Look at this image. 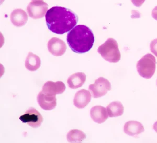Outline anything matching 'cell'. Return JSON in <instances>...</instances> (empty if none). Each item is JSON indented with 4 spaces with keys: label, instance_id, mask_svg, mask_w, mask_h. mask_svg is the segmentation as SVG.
Wrapping results in <instances>:
<instances>
[{
    "label": "cell",
    "instance_id": "7c38bea8",
    "mask_svg": "<svg viewBox=\"0 0 157 143\" xmlns=\"http://www.w3.org/2000/svg\"><path fill=\"white\" fill-rule=\"evenodd\" d=\"M90 115L93 121L98 124L103 123L108 118L107 109L101 106H94L92 107Z\"/></svg>",
    "mask_w": 157,
    "mask_h": 143
},
{
    "label": "cell",
    "instance_id": "9c48e42d",
    "mask_svg": "<svg viewBox=\"0 0 157 143\" xmlns=\"http://www.w3.org/2000/svg\"><path fill=\"white\" fill-rule=\"evenodd\" d=\"M47 47L49 52L55 56L63 55L67 49L66 45L64 41L57 37L51 38L49 41Z\"/></svg>",
    "mask_w": 157,
    "mask_h": 143
},
{
    "label": "cell",
    "instance_id": "2e32d148",
    "mask_svg": "<svg viewBox=\"0 0 157 143\" xmlns=\"http://www.w3.org/2000/svg\"><path fill=\"white\" fill-rule=\"evenodd\" d=\"M25 66L27 70L35 72L38 70L41 66V59L32 52H29L25 63Z\"/></svg>",
    "mask_w": 157,
    "mask_h": 143
},
{
    "label": "cell",
    "instance_id": "5bb4252c",
    "mask_svg": "<svg viewBox=\"0 0 157 143\" xmlns=\"http://www.w3.org/2000/svg\"><path fill=\"white\" fill-rule=\"evenodd\" d=\"M10 18L13 25L16 27H21L27 23L28 16L23 10L17 9L11 13Z\"/></svg>",
    "mask_w": 157,
    "mask_h": 143
},
{
    "label": "cell",
    "instance_id": "5b68a950",
    "mask_svg": "<svg viewBox=\"0 0 157 143\" xmlns=\"http://www.w3.org/2000/svg\"><path fill=\"white\" fill-rule=\"evenodd\" d=\"M89 89L94 98H98L103 97L111 90V82L103 77H100L97 79L94 84L89 86Z\"/></svg>",
    "mask_w": 157,
    "mask_h": 143
},
{
    "label": "cell",
    "instance_id": "52a82bcc",
    "mask_svg": "<svg viewBox=\"0 0 157 143\" xmlns=\"http://www.w3.org/2000/svg\"><path fill=\"white\" fill-rule=\"evenodd\" d=\"M48 5L42 1L30 2L27 7L29 16L33 19L43 18L48 11Z\"/></svg>",
    "mask_w": 157,
    "mask_h": 143
},
{
    "label": "cell",
    "instance_id": "7a4b0ae2",
    "mask_svg": "<svg viewBox=\"0 0 157 143\" xmlns=\"http://www.w3.org/2000/svg\"><path fill=\"white\" fill-rule=\"evenodd\" d=\"M93 32L84 25H77L70 31L67 41L70 48L77 54H84L91 50L94 43Z\"/></svg>",
    "mask_w": 157,
    "mask_h": 143
},
{
    "label": "cell",
    "instance_id": "e0dca14e",
    "mask_svg": "<svg viewBox=\"0 0 157 143\" xmlns=\"http://www.w3.org/2000/svg\"><path fill=\"white\" fill-rule=\"evenodd\" d=\"M106 109L110 118L121 116L123 114L124 110L123 104L120 101H114L109 104Z\"/></svg>",
    "mask_w": 157,
    "mask_h": 143
},
{
    "label": "cell",
    "instance_id": "ffe728a7",
    "mask_svg": "<svg viewBox=\"0 0 157 143\" xmlns=\"http://www.w3.org/2000/svg\"><path fill=\"white\" fill-rule=\"evenodd\" d=\"M146 0H131L134 6L136 7H140L144 3Z\"/></svg>",
    "mask_w": 157,
    "mask_h": 143
},
{
    "label": "cell",
    "instance_id": "603a6c76",
    "mask_svg": "<svg viewBox=\"0 0 157 143\" xmlns=\"http://www.w3.org/2000/svg\"></svg>",
    "mask_w": 157,
    "mask_h": 143
},
{
    "label": "cell",
    "instance_id": "d6986e66",
    "mask_svg": "<svg viewBox=\"0 0 157 143\" xmlns=\"http://www.w3.org/2000/svg\"><path fill=\"white\" fill-rule=\"evenodd\" d=\"M150 50L157 57V38L152 40L150 43Z\"/></svg>",
    "mask_w": 157,
    "mask_h": 143
},
{
    "label": "cell",
    "instance_id": "9a60e30c",
    "mask_svg": "<svg viewBox=\"0 0 157 143\" xmlns=\"http://www.w3.org/2000/svg\"><path fill=\"white\" fill-rule=\"evenodd\" d=\"M86 74L83 72H77L68 78L67 83L70 88L77 89L81 87L86 82Z\"/></svg>",
    "mask_w": 157,
    "mask_h": 143
},
{
    "label": "cell",
    "instance_id": "277c9868",
    "mask_svg": "<svg viewBox=\"0 0 157 143\" xmlns=\"http://www.w3.org/2000/svg\"><path fill=\"white\" fill-rule=\"evenodd\" d=\"M156 64L157 62L154 56L150 54H146L138 61V72L144 78L150 79L155 72Z\"/></svg>",
    "mask_w": 157,
    "mask_h": 143
},
{
    "label": "cell",
    "instance_id": "ac0fdd59",
    "mask_svg": "<svg viewBox=\"0 0 157 143\" xmlns=\"http://www.w3.org/2000/svg\"><path fill=\"white\" fill-rule=\"evenodd\" d=\"M86 138V135L83 132L78 129H73L67 135V139L69 143H80Z\"/></svg>",
    "mask_w": 157,
    "mask_h": 143
},
{
    "label": "cell",
    "instance_id": "6da1fadb",
    "mask_svg": "<svg viewBox=\"0 0 157 143\" xmlns=\"http://www.w3.org/2000/svg\"><path fill=\"white\" fill-rule=\"evenodd\" d=\"M78 16L71 10L61 6H54L46 14V21L49 29L55 34L63 35L77 25Z\"/></svg>",
    "mask_w": 157,
    "mask_h": 143
},
{
    "label": "cell",
    "instance_id": "44dd1931",
    "mask_svg": "<svg viewBox=\"0 0 157 143\" xmlns=\"http://www.w3.org/2000/svg\"><path fill=\"white\" fill-rule=\"evenodd\" d=\"M151 15L153 18L157 21V6H155L152 11Z\"/></svg>",
    "mask_w": 157,
    "mask_h": 143
},
{
    "label": "cell",
    "instance_id": "8fae6325",
    "mask_svg": "<svg viewBox=\"0 0 157 143\" xmlns=\"http://www.w3.org/2000/svg\"><path fill=\"white\" fill-rule=\"evenodd\" d=\"M92 96L89 91L85 89H82L75 93L73 103L75 107L79 109H82L91 102Z\"/></svg>",
    "mask_w": 157,
    "mask_h": 143
},
{
    "label": "cell",
    "instance_id": "7402d4cb",
    "mask_svg": "<svg viewBox=\"0 0 157 143\" xmlns=\"http://www.w3.org/2000/svg\"><path fill=\"white\" fill-rule=\"evenodd\" d=\"M153 129L155 131V132L157 133V121L153 125Z\"/></svg>",
    "mask_w": 157,
    "mask_h": 143
},
{
    "label": "cell",
    "instance_id": "8992f818",
    "mask_svg": "<svg viewBox=\"0 0 157 143\" xmlns=\"http://www.w3.org/2000/svg\"><path fill=\"white\" fill-rule=\"evenodd\" d=\"M20 120L33 128L40 127L43 122V118L41 114L34 107H30L27 110L24 114L20 116Z\"/></svg>",
    "mask_w": 157,
    "mask_h": 143
},
{
    "label": "cell",
    "instance_id": "30bf717a",
    "mask_svg": "<svg viewBox=\"0 0 157 143\" xmlns=\"http://www.w3.org/2000/svg\"><path fill=\"white\" fill-rule=\"evenodd\" d=\"M39 106L46 111H50L54 109L57 106V99L56 95H45L40 92L37 98Z\"/></svg>",
    "mask_w": 157,
    "mask_h": 143
},
{
    "label": "cell",
    "instance_id": "3957f363",
    "mask_svg": "<svg viewBox=\"0 0 157 143\" xmlns=\"http://www.w3.org/2000/svg\"><path fill=\"white\" fill-rule=\"evenodd\" d=\"M98 52L106 61L116 63L120 61L121 55L116 40L112 38L107 39L98 49Z\"/></svg>",
    "mask_w": 157,
    "mask_h": 143
},
{
    "label": "cell",
    "instance_id": "ba28073f",
    "mask_svg": "<svg viewBox=\"0 0 157 143\" xmlns=\"http://www.w3.org/2000/svg\"><path fill=\"white\" fill-rule=\"evenodd\" d=\"M66 90V86L63 82L60 81L52 82L48 81L43 86L41 92L45 95H56L62 94Z\"/></svg>",
    "mask_w": 157,
    "mask_h": 143
},
{
    "label": "cell",
    "instance_id": "4fadbf2b",
    "mask_svg": "<svg viewBox=\"0 0 157 143\" xmlns=\"http://www.w3.org/2000/svg\"><path fill=\"white\" fill-rule=\"evenodd\" d=\"M124 131L128 135L135 136L144 132L145 129L140 122L136 121H129L125 124Z\"/></svg>",
    "mask_w": 157,
    "mask_h": 143
}]
</instances>
